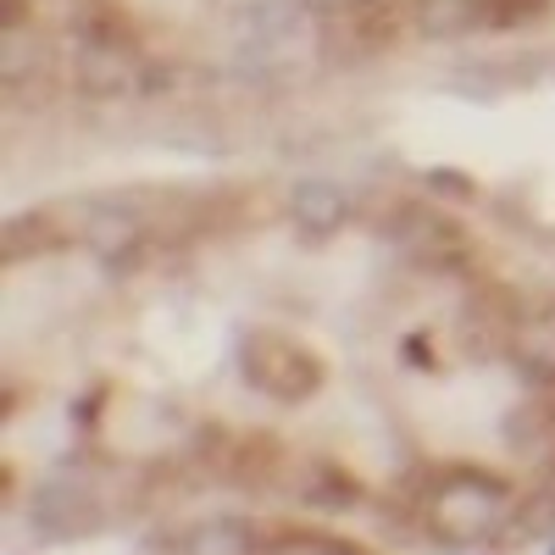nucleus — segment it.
Segmentation results:
<instances>
[{
	"mask_svg": "<svg viewBox=\"0 0 555 555\" xmlns=\"http://www.w3.org/2000/svg\"><path fill=\"white\" fill-rule=\"evenodd\" d=\"M550 555H555V533H550Z\"/></svg>",
	"mask_w": 555,
	"mask_h": 555,
	"instance_id": "ddd939ff",
	"label": "nucleus"
},
{
	"mask_svg": "<svg viewBox=\"0 0 555 555\" xmlns=\"http://www.w3.org/2000/svg\"><path fill=\"white\" fill-rule=\"evenodd\" d=\"M334 7H361V0H334Z\"/></svg>",
	"mask_w": 555,
	"mask_h": 555,
	"instance_id": "f8f14e48",
	"label": "nucleus"
},
{
	"mask_svg": "<svg viewBox=\"0 0 555 555\" xmlns=\"http://www.w3.org/2000/svg\"><path fill=\"white\" fill-rule=\"evenodd\" d=\"M505 512H512V489L483 467L439 473L423 489V533L439 539V544H455V550L500 539Z\"/></svg>",
	"mask_w": 555,
	"mask_h": 555,
	"instance_id": "f257e3e1",
	"label": "nucleus"
},
{
	"mask_svg": "<svg viewBox=\"0 0 555 555\" xmlns=\"http://www.w3.org/2000/svg\"><path fill=\"white\" fill-rule=\"evenodd\" d=\"M39 245H62V228L51 222V217H23V222H12L7 228V256H17V261H28Z\"/></svg>",
	"mask_w": 555,
	"mask_h": 555,
	"instance_id": "9d476101",
	"label": "nucleus"
},
{
	"mask_svg": "<svg viewBox=\"0 0 555 555\" xmlns=\"http://www.w3.org/2000/svg\"><path fill=\"white\" fill-rule=\"evenodd\" d=\"M240 373L250 389L272 395V400H306L322 389V361L295 345V339H278V334H250L245 350H240Z\"/></svg>",
	"mask_w": 555,
	"mask_h": 555,
	"instance_id": "f03ea898",
	"label": "nucleus"
},
{
	"mask_svg": "<svg viewBox=\"0 0 555 555\" xmlns=\"http://www.w3.org/2000/svg\"><path fill=\"white\" fill-rule=\"evenodd\" d=\"M78 78L83 89H101V95H117V89H133L139 62L122 39H83L78 44Z\"/></svg>",
	"mask_w": 555,
	"mask_h": 555,
	"instance_id": "39448f33",
	"label": "nucleus"
},
{
	"mask_svg": "<svg viewBox=\"0 0 555 555\" xmlns=\"http://www.w3.org/2000/svg\"><path fill=\"white\" fill-rule=\"evenodd\" d=\"M34 522L44 533H56V539H73V533H89L95 522H106V505L89 494L83 483L73 478H56V483H44L39 500H34Z\"/></svg>",
	"mask_w": 555,
	"mask_h": 555,
	"instance_id": "7ed1b4c3",
	"label": "nucleus"
},
{
	"mask_svg": "<svg viewBox=\"0 0 555 555\" xmlns=\"http://www.w3.org/2000/svg\"><path fill=\"white\" fill-rule=\"evenodd\" d=\"M411 23L428 39H455V34L494 23V7L489 0H411Z\"/></svg>",
	"mask_w": 555,
	"mask_h": 555,
	"instance_id": "423d86ee",
	"label": "nucleus"
},
{
	"mask_svg": "<svg viewBox=\"0 0 555 555\" xmlns=\"http://www.w3.org/2000/svg\"><path fill=\"white\" fill-rule=\"evenodd\" d=\"M295 494L306 505H322V512H345V505L361 500V483L345 467H334V461H306V483Z\"/></svg>",
	"mask_w": 555,
	"mask_h": 555,
	"instance_id": "6e6552de",
	"label": "nucleus"
},
{
	"mask_svg": "<svg viewBox=\"0 0 555 555\" xmlns=\"http://www.w3.org/2000/svg\"><path fill=\"white\" fill-rule=\"evenodd\" d=\"M512 356L533 384H555V306H528L512 322Z\"/></svg>",
	"mask_w": 555,
	"mask_h": 555,
	"instance_id": "20e7f679",
	"label": "nucleus"
},
{
	"mask_svg": "<svg viewBox=\"0 0 555 555\" xmlns=\"http://www.w3.org/2000/svg\"><path fill=\"white\" fill-rule=\"evenodd\" d=\"M261 533L245 517H211L201 528H190V539L178 544V555H261Z\"/></svg>",
	"mask_w": 555,
	"mask_h": 555,
	"instance_id": "0eeeda50",
	"label": "nucleus"
},
{
	"mask_svg": "<svg viewBox=\"0 0 555 555\" xmlns=\"http://www.w3.org/2000/svg\"><path fill=\"white\" fill-rule=\"evenodd\" d=\"M267 555H366L361 544H345V539H317V533H284Z\"/></svg>",
	"mask_w": 555,
	"mask_h": 555,
	"instance_id": "9b49d317",
	"label": "nucleus"
},
{
	"mask_svg": "<svg viewBox=\"0 0 555 555\" xmlns=\"http://www.w3.org/2000/svg\"><path fill=\"white\" fill-rule=\"evenodd\" d=\"M289 211H295V222L306 228V234H334V228L345 222V195L328 190V183H306V190H295Z\"/></svg>",
	"mask_w": 555,
	"mask_h": 555,
	"instance_id": "1a4fd4ad",
	"label": "nucleus"
}]
</instances>
